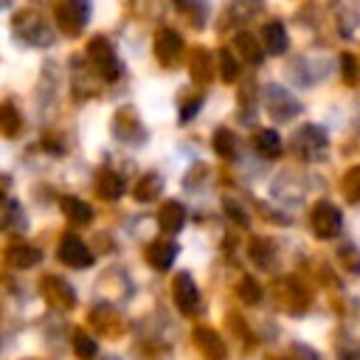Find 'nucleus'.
<instances>
[{
  "instance_id": "nucleus-8",
  "label": "nucleus",
  "mask_w": 360,
  "mask_h": 360,
  "mask_svg": "<svg viewBox=\"0 0 360 360\" xmlns=\"http://www.w3.org/2000/svg\"><path fill=\"white\" fill-rule=\"evenodd\" d=\"M158 222H160V228L166 233H177L183 228V222H186V208L177 200H169V202H163V208L158 214Z\"/></svg>"
},
{
  "instance_id": "nucleus-15",
  "label": "nucleus",
  "mask_w": 360,
  "mask_h": 360,
  "mask_svg": "<svg viewBox=\"0 0 360 360\" xmlns=\"http://www.w3.org/2000/svg\"><path fill=\"white\" fill-rule=\"evenodd\" d=\"M197 343L205 349V354H208L211 360H219V357L225 354V349H222V340H219L214 332H208V329H200V332H197Z\"/></svg>"
},
{
  "instance_id": "nucleus-28",
  "label": "nucleus",
  "mask_w": 360,
  "mask_h": 360,
  "mask_svg": "<svg viewBox=\"0 0 360 360\" xmlns=\"http://www.w3.org/2000/svg\"><path fill=\"white\" fill-rule=\"evenodd\" d=\"M3 186H6V180H0V197H3V194H6V191H3Z\"/></svg>"
},
{
  "instance_id": "nucleus-13",
  "label": "nucleus",
  "mask_w": 360,
  "mask_h": 360,
  "mask_svg": "<svg viewBox=\"0 0 360 360\" xmlns=\"http://www.w3.org/2000/svg\"><path fill=\"white\" fill-rule=\"evenodd\" d=\"M149 262H152V267H158V270H166L172 262H174V256H177V245H163V242H158V245H152L149 248Z\"/></svg>"
},
{
  "instance_id": "nucleus-26",
  "label": "nucleus",
  "mask_w": 360,
  "mask_h": 360,
  "mask_svg": "<svg viewBox=\"0 0 360 360\" xmlns=\"http://www.w3.org/2000/svg\"><path fill=\"white\" fill-rule=\"evenodd\" d=\"M340 70H343V79H346L349 84L357 82V62H354L352 53H340Z\"/></svg>"
},
{
  "instance_id": "nucleus-23",
  "label": "nucleus",
  "mask_w": 360,
  "mask_h": 360,
  "mask_svg": "<svg viewBox=\"0 0 360 360\" xmlns=\"http://www.w3.org/2000/svg\"><path fill=\"white\" fill-rule=\"evenodd\" d=\"M219 70H222V79H225V82H233V79L239 76V65H236V59H233L228 51L219 53Z\"/></svg>"
},
{
  "instance_id": "nucleus-6",
  "label": "nucleus",
  "mask_w": 360,
  "mask_h": 360,
  "mask_svg": "<svg viewBox=\"0 0 360 360\" xmlns=\"http://www.w3.org/2000/svg\"><path fill=\"white\" fill-rule=\"evenodd\" d=\"M267 110H270V115L273 118H292L298 110H301V104L284 90V87H278V84H270L267 87Z\"/></svg>"
},
{
  "instance_id": "nucleus-1",
  "label": "nucleus",
  "mask_w": 360,
  "mask_h": 360,
  "mask_svg": "<svg viewBox=\"0 0 360 360\" xmlns=\"http://www.w3.org/2000/svg\"><path fill=\"white\" fill-rule=\"evenodd\" d=\"M340 225H343V217H340V211L332 202H326V200L315 202V208H312V231L321 239L338 236L340 233Z\"/></svg>"
},
{
  "instance_id": "nucleus-27",
  "label": "nucleus",
  "mask_w": 360,
  "mask_h": 360,
  "mask_svg": "<svg viewBox=\"0 0 360 360\" xmlns=\"http://www.w3.org/2000/svg\"><path fill=\"white\" fill-rule=\"evenodd\" d=\"M225 205H228V211H231V217H233V219H236L239 225H248V217L242 214V208H239V205H233V202H225Z\"/></svg>"
},
{
  "instance_id": "nucleus-18",
  "label": "nucleus",
  "mask_w": 360,
  "mask_h": 360,
  "mask_svg": "<svg viewBox=\"0 0 360 360\" xmlns=\"http://www.w3.org/2000/svg\"><path fill=\"white\" fill-rule=\"evenodd\" d=\"M214 149H217V155H222V158H233V152H236V138H233V132H231V129H217V132H214Z\"/></svg>"
},
{
  "instance_id": "nucleus-20",
  "label": "nucleus",
  "mask_w": 360,
  "mask_h": 360,
  "mask_svg": "<svg viewBox=\"0 0 360 360\" xmlns=\"http://www.w3.org/2000/svg\"><path fill=\"white\" fill-rule=\"evenodd\" d=\"M236 292H239V298L245 304H259V298H262V287H259L256 278H242V284H239Z\"/></svg>"
},
{
  "instance_id": "nucleus-2",
  "label": "nucleus",
  "mask_w": 360,
  "mask_h": 360,
  "mask_svg": "<svg viewBox=\"0 0 360 360\" xmlns=\"http://www.w3.org/2000/svg\"><path fill=\"white\" fill-rule=\"evenodd\" d=\"M87 56H90L93 68H96L104 79H115V76H118V59H115V51H112V45H110L104 37H96V39L87 45Z\"/></svg>"
},
{
  "instance_id": "nucleus-29",
  "label": "nucleus",
  "mask_w": 360,
  "mask_h": 360,
  "mask_svg": "<svg viewBox=\"0 0 360 360\" xmlns=\"http://www.w3.org/2000/svg\"><path fill=\"white\" fill-rule=\"evenodd\" d=\"M8 3H11V0H0V8H6V6H8Z\"/></svg>"
},
{
  "instance_id": "nucleus-24",
  "label": "nucleus",
  "mask_w": 360,
  "mask_h": 360,
  "mask_svg": "<svg viewBox=\"0 0 360 360\" xmlns=\"http://www.w3.org/2000/svg\"><path fill=\"white\" fill-rule=\"evenodd\" d=\"M343 188H346L349 200H360V166L349 169V174L343 177Z\"/></svg>"
},
{
  "instance_id": "nucleus-17",
  "label": "nucleus",
  "mask_w": 360,
  "mask_h": 360,
  "mask_svg": "<svg viewBox=\"0 0 360 360\" xmlns=\"http://www.w3.org/2000/svg\"><path fill=\"white\" fill-rule=\"evenodd\" d=\"M8 259L20 267H31V264H37L39 250H34L31 245H14V248H8Z\"/></svg>"
},
{
  "instance_id": "nucleus-19",
  "label": "nucleus",
  "mask_w": 360,
  "mask_h": 360,
  "mask_svg": "<svg viewBox=\"0 0 360 360\" xmlns=\"http://www.w3.org/2000/svg\"><path fill=\"white\" fill-rule=\"evenodd\" d=\"M98 191H101V197H112V200H115V197L124 191V183H121L118 174L101 172V174H98Z\"/></svg>"
},
{
  "instance_id": "nucleus-21",
  "label": "nucleus",
  "mask_w": 360,
  "mask_h": 360,
  "mask_svg": "<svg viewBox=\"0 0 360 360\" xmlns=\"http://www.w3.org/2000/svg\"><path fill=\"white\" fill-rule=\"evenodd\" d=\"M73 346H76V354H79L82 360H93V357H96V340H93L90 335H84V332H76V338H73Z\"/></svg>"
},
{
  "instance_id": "nucleus-9",
  "label": "nucleus",
  "mask_w": 360,
  "mask_h": 360,
  "mask_svg": "<svg viewBox=\"0 0 360 360\" xmlns=\"http://www.w3.org/2000/svg\"><path fill=\"white\" fill-rule=\"evenodd\" d=\"M42 292H45V298L53 304V307H73V292H70V287L62 281V278H45V284H42Z\"/></svg>"
},
{
  "instance_id": "nucleus-10",
  "label": "nucleus",
  "mask_w": 360,
  "mask_h": 360,
  "mask_svg": "<svg viewBox=\"0 0 360 360\" xmlns=\"http://www.w3.org/2000/svg\"><path fill=\"white\" fill-rule=\"evenodd\" d=\"M262 39H264V48H267L270 53H284L287 45H290V39H287V28H284L278 20H273V22L264 25Z\"/></svg>"
},
{
  "instance_id": "nucleus-4",
  "label": "nucleus",
  "mask_w": 360,
  "mask_h": 360,
  "mask_svg": "<svg viewBox=\"0 0 360 360\" xmlns=\"http://www.w3.org/2000/svg\"><path fill=\"white\" fill-rule=\"evenodd\" d=\"M87 17H90V3L87 0H65L59 6V25L68 34L82 31L84 22H87Z\"/></svg>"
},
{
  "instance_id": "nucleus-7",
  "label": "nucleus",
  "mask_w": 360,
  "mask_h": 360,
  "mask_svg": "<svg viewBox=\"0 0 360 360\" xmlns=\"http://www.w3.org/2000/svg\"><path fill=\"white\" fill-rule=\"evenodd\" d=\"M59 259L68 267H90L93 264V256H90V250L84 248V242L79 236H65L59 242Z\"/></svg>"
},
{
  "instance_id": "nucleus-11",
  "label": "nucleus",
  "mask_w": 360,
  "mask_h": 360,
  "mask_svg": "<svg viewBox=\"0 0 360 360\" xmlns=\"http://www.w3.org/2000/svg\"><path fill=\"white\" fill-rule=\"evenodd\" d=\"M155 51H158V56H160L163 62H172V59L183 51L180 34H174V31H160L158 39H155Z\"/></svg>"
},
{
  "instance_id": "nucleus-12",
  "label": "nucleus",
  "mask_w": 360,
  "mask_h": 360,
  "mask_svg": "<svg viewBox=\"0 0 360 360\" xmlns=\"http://www.w3.org/2000/svg\"><path fill=\"white\" fill-rule=\"evenodd\" d=\"M253 143H256V152L264 155V158L281 155V138H278V132H273V129H259L256 138H253Z\"/></svg>"
},
{
  "instance_id": "nucleus-22",
  "label": "nucleus",
  "mask_w": 360,
  "mask_h": 360,
  "mask_svg": "<svg viewBox=\"0 0 360 360\" xmlns=\"http://www.w3.org/2000/svg\"><path fill=\"white\" fill-rule=\"evenodd\" d=\"M158 188H160V177H158V174H146V177L138 183L135 197H138V200H152Z\"/></svg>"
},
{
  "instance_id": "nucleus-16",
  "label": "nucleus",
  "mask_w": 360,
  "mask_h": 360,
  "mask_svg": "<svg viewBox=\"0 0 360 360\" xmlns=\"http://www.w3.org/2000/svg\"><path fill=\"white\" fill-rule=\"evenodd\" d=\"M236 51L248 59V62H262V48L250 34H236Z\"/></svg>"
},
{
  "instance_id": "nucleus-5",
  "label": "nucleus",
  "mask_w": 360,
  "mask_h": 360,
  "mask_svg": "<svg viewBox=\"0 0 360 360\" xmlns=\"http://www.w3.org/2000/svg\"><path fill=\"white\" fill-rule=\"evenodd\" d=\"M174 304L183 315H194L200 307V292H197V284L191 281L188 273H180L174 278Z\"/></svg>"
},
{
  "instance_id": "nucleus-3",
  "label": "nucleus",
  "mask_w": 360,
  "mask_h": 360,
  "mask_svg": "<svg viewBox=\"0 0 360 360\" xmlns=\"http://www.w3.org/2000/svg\"><path fill=\"white\" fill-rule=\"evenodd\" d=\"M295 146H298V152L304 158L315 160V158H321L326 152V132L321 127H315V124H307V127H301L295 132Z\"/></svg>"
},
{
  "instance_id": "nucleus-14",
  "label": "nucleus",
  "mask_w": 360,
  "mask_h": 360,
  "mask_svg": "<svg viewBox=\"0 0 360 360\" xmlns=\"http://www.w3.org/2000/svg\"><path fill=\"white\" fill-rule=\"evenodd\" d=\"M62 208L68 211V217H70L73 222H90V219H93V208H90L87 202L76 200V197H65V200H62Z\"/></svg>"
},
{
  "instance_id": "nucleus-25",
  "label": "nucleus",
  "mask_w": 360,
  "mask_h": 360,
  "mask_svg": "<svg viewBox=\"0 0 360 360\" xmlns=\"http://www.w3.org/2000/svg\"><path fill=\"white\" fill-rule=\"evenodd\" d=\"M17 124H20V118H17V112H14V107H0V127H3V132L6 135H14L17 132Z\"/></svg>"
}]
</instances>
